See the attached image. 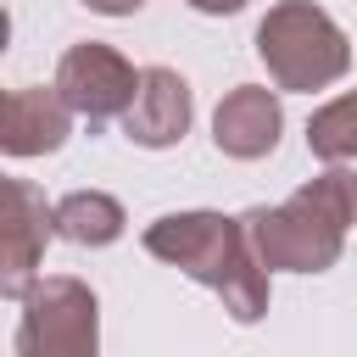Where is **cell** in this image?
I'll return each mask as SVG.
<instances>
[{"instance_id": "cell-1", "label": "cell", "mask_w": 357, "mask_h": 357, "mask_svg": "<svg viewBox=\"0 0 357 357\" xmlns=\"http://www.w3.org/2000/svg\"><path fill=\"white\" fill-rule=\"evenodd\" d=\"M145 251L184 268L190 279L212 284L240 324L268 312V273H262V262H257V251L245 240V218L173 212V218H156L145 229Z\"/></svg>"}, {"instance_id": "cell-2", "label": "cell", "mask_w": 357, "mask_h": 357, "mask_svg": "<svg viewBox=\"0 0 357 357\" xmlns=\"http://www.w3.org/2000/svg\"><path fill=\"white\" fill-rule=\"evenodd\" d=\"M346 223H357V167H329L324 178L301 184L284 206H257L245 212V240L262 268H290V273H324L340 257Z\"/></svg>"}, {"instance_id": "cell-3", "label": "cell", "mask_w": 357, "mask_h": 357, "mask_svg": "<svg viewBox=\"0 0 357 357\" xmlns=\"http://www.w3.org/2000/svg\"><path fill=\"white\" fill-rule=\"evenodd\" d=\"M257 56L268 61L279 89H324L351 67L346 33L318 11L312 0H284L262 17L257 28Z\"/></svg>"}, {"instance_id": "cell-4", "label": "cell", "mask_w": 357, "mask_h": 357, "mask_svg": "<svg viewBox=\"0 0 357 357\" xmlns=\"http://www.w3.org/2000/svg\"><path fill=\"white\" fill-rule=\"evenodd\" d=\"M95 346H100V329H95L89 284L56 273L22 296L17 357H95Z\"/></svg>"}, {"instance_id": "cell-5", "label": "cell", "mask_w": 357, "mask_h": 357, "mask_svg": "<svg viewBox=\"0 0 357 357\" xmlns=\"http://www.w3.org/2000/svg\"><path fill=\"white\" fill-rule=\"evenodd\" d=\"M56 89H61V100H67L78 117L106 123V117H117V112L134 106V95H139V73H134L112 45L84 39V45H73V50L61 56V67H56Z\"/></svg>"}, {"instance_id": "cell-6", "label": "cell", "mask_w": 357, "mask_h": 357, "mask_svg": "<svg viewBox=\"0 0 357 357\" xmlns=\"http://www.w3.org/2000/svg\"><path fill=\"white\" fill-rule=\"evenodd\" d=\"M56 234V206L28 184V178H6V218H0V290L11 301H22L39 279V257L45 240Z\"/></svg>"}, {"instance_id": "cell-7", "label": "cell", "mask_w": 357, "mask_h": 357, "mask_svg": "<svg viewBox=\"0 0 357 357\" xmlns=\"http://www.w3.org/2000/svg\"><path fill=\"white\" fill-rule=\"evenodd\" d=\"M184 128H190V84L173 67H145L139 73V95L123 112V134L134 145L162 151V145L184 139Z\"/></svg>"}, {"instance_id": "cell-8", "label": "cell", "mask_w": 357, "mask_h": 357, "mask_svg": "<svg viewBox=\"0 0 357 357\" xmlns=\"http://www.w3.org/2000/svg\"><path fill=\"white\" fill-rule=\"evenodd\" d=\"M67 123H73V106L61 100V89H11L0 100V145L11 156H45L67 139Z\"/></svg>"}, {"instance_id": "cell-9", "label": "cell", "mask_w": 357, "mask_h": 357, "mask_svg": "<svg viewBox=\"0 0 357 357\" xmlns=\"http://www.w3.org/2000/svg\"><path fill=\"white\" fill-rule=\"evenodd\" d=\"M279 128H284V112H279L273 89H257V84L229 89L223 106H218V117H212L218 151H223V156H240V162L268 156V151L279 145Z\"/></svg>"}, {"instance_id": "cell-10", "label": "cell", "mask_w": 357, "mask_h": 357, "mask_svg": "<svg viewBox=\"0 0 357 357\" xmlns=\"http://www.w3.org/2000/svg\"><path fill=\"white\" fill-rule=\"evenodd\" d=\"M56 234L73 245H112L123 234V206L100 190H73L56 201Z\"/></svg>"}, {"instance_id": "cell-11", "label": "cell", "mask_w": 357, "mask_h": 357, "mask_svg": "<svg viewBox=\"0 0 357 357\" xmlns=\"http://www.w3.org/2000/svg\"><path fill=\"white\" fill-rule=\"evenodd\" d=\"M307 145H312V156H324V162H357V89L351 95H340V100H329L312 123H307Z\"/></svg>"}, {"instance_id": "cell-12", "label": "cell", "mask_w": 357, "mask_h": 357, "mask_svg": "<svg viewBox=\"0 0 357 357\" xmlns=\"http://www.w3.org/2000/svg\"><path fill=\"white\" fill-rule=\"evenodd\" d=\"M89 11H106V17H128V11H139L145 0H84Z\"/></svg>"}, {"instance_id": "cell-13", "label": "cell", "mask_w": 357, "mask_h": 357, "mask_svg": "<svg viewBox=\"0 0 357 357\" xmlns=\"http://www.w3.org/2000/svg\"><path fill=\"white\" fill-rule=\"evenodd\" d=\"M195 11H206V17H229V11H240L245 0H190Z\"/></svg>"}]
</instances>
